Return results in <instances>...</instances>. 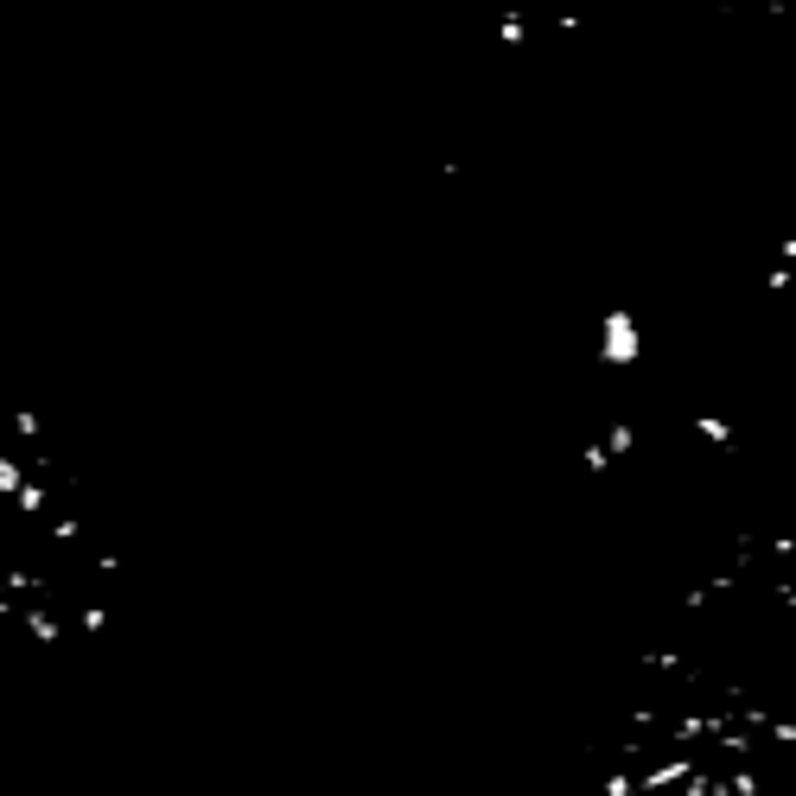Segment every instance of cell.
<instances>
[{
	"instance_id": "cell-1",
	"label": "cell",
	"mask_w": 796,
	"mask_h": 796,
	"mask_svg": "<svg viewBox=\"0 0 796 796\" xmlns=\"http://www.w3.org/2000/svg\"><path fill=\"white\" fill-rule=\"evenodd\" d=\"M644 338H637V319L631 313H606V338H599V358L606 363H637Z\"/></svg>"
},
{
	"instance_id": "cell-2",
	"label": "cell",
	"mask_w": 796,
	"mask_h": 796,
	"mask_svg": "<svg viewBox=\"0 0 796 796\" xmlns=\"http://www.w3.org/2000/svg\"><path fill=\"white\" fill-rule=\"evenodd\" d=\"M694 434L707 440V446H733V421L726 414H694Z\"/></svg>"
},
{
	"instance_id": "cell-3",
	"label": "cell",
	"mask_w": 796,
	"mask_h": 796,
	"mask_svg": "<svg viewBox=\"0 0 796 796\" xmlns=\"http://www.w3.org/2000/svg\"><path fill=\"white\" fill-rule=\"evenodd\" d=\"M791 230H796V198H791Z\"/></svg>"
}]
</instances>
